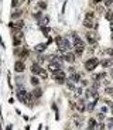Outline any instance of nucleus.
I'll use <instances>...</instances> for the list:
<instances>
[{"label": "nucleus", "mask_w": 113, "mask_h": 130, "mask_svg": "<svg viewBox=\"0 0 113 130\" xmlns=\"http://www.w3.org/2000/svg\"><path fill=\"white\" fill-rule=\"evenodd\" d=\"M55 43L58 44V48L61 51H68L72 45H71L69 40H68L67 37H56L55 38Z\"/></svg>", "instance_id": "nucleus-1"}, {"label": "nucleus", "mask_w": 113, "mask_h": 130, "mask_svg": "<svg viewBox=\"0 0 113 130\" xmlns=\"http://www.w3.org/2000/svg\"><path fill=\"white\" fill-rule=\"evenodd\" d=\"M98 65H99L98 58H89L88 61L85 62V68H86V71H93Z\"/></svg>", "instance_id": "nucleus-2"}, {"label": "nucleus", "mask_w": 113, "mask_h": 130, "mask_svg": "<svg viewBox=\"0 0 113 130\" xmlns=\"http://www.w3.org/2000/svg\"><path fill=\"white\" fill-rule=\"evenodd\" d=\"M54 79H56L58 83H64L65 82V72H64L62 69H58L54 72Z\"/></svg>", "instance_id": "nucleus-3"}, {"label": "nucleus", "mask_w": 113, "mask_h": 130, "mask_svg": "<svg viewBox=\"0 0 113 130\" xmlns=\"http://www.w3.org/2000/svg\"><path fill=\"white\" fill-rule=\"evenodd\" d=\"M85 37H86V40H88L89 44H96V41H98V36L93 31H88L85 34Z\"/></svg>", "instance_id": "nucleus-4"}, {"label": "nucleus", "mask_w": 113, "mask_h": 130, "mask_svg": "<svg viewBox=\"0 0 113 130\" xmlns=\"http://www.w3.org/2000/svg\"><path fill=\"white\" fill-rule=\"evenodd\" d=\"M23 25H24V21H23V20H18V21H16V23H10L9 27L16 31V30H21L23 28Z\"/></svg>", "instance_id": "nucleus-5"}, {"label": "nucleus", "mask_w": 113, "mask_h": 130, "mask_svg": "<svg viewBox=\"0 0 113 130\" xmlns=\"http://www.w3.org/2000/svg\"><path fill=\"white\" fill-rule=\"evenodd\" d=\"M41 67H40L38 62H33L31 64V74H41Z\"/></svg>", "instance_id": "nucleus-6"}, {"label": "nucleus", "mask_w": 113, "mask_h": 130, "mask_svg": "<svg viewBox=\"0 0 113 130\" xmlns=\"http://www.w3.org/2000/svg\"><path fill=\"white\" fill-rule=\"evenodd\" d=\"M61 67H62V64H60V62H55V61H51V64H49V71L55 72V71L61 69Z\"/></svg>", "instance_id": "nucleus-7"}, {"label": "nucleus", "mask_w": 113, "mask_h": 130, "mask_svg": "<svg viewBox=\"0 0 113 130\" xmlns=\"http://www.w3.org/2000/svg\"><path fill=\"white\" fill-rule=\"evenodd\" d=\"M24 62H21V61H17L16 64H14V69H16V72H23L24 71Z\"/></svg>", "instance_id": "nucleus-8"}, {"label": "nucleus", "mask_w": 113, "mask_h": 130, "mask_svg": "<svg viewBox=\"0 0 113 130\" xmlns=\"http://www.w3.org/2000/svg\"><path fill=\"white\" fill-rule=\"evenodd\" d=\"M75 57H76V54H72V52H67V54L64 55V59L68 62H74L75 61Z\"/></svg>", "instance_id": "nucleus-9"}, {"label": "nucleus", "mask_w": 113, "mask_h": 130, "mask_svg": "<svg viewBox=\"0 0 113 130\" xmlns=\"http://www.w3.org/2000/svg\"><path fill=\"white\" fill-rule=\"evenodd\" d=\"M96 23L92 20V18H85V21H83V25L85 27H89V28H92V27H95Z\"/></svg>", "instance_id": "nucleus-10"}, {"label": "nucleus", "mask_w": 113, "mask_h": 130, "mask_svg": "<svg viewBox=\"0 0 113 130\" xmlns=\"http://www.w3.org/2000/svg\"><path fill=\"white\" fill-rule=\"evenodd\" d=\"M112 64H113L112 59H102L100 61V65H102L103 68H109V67H112Z\"/></svg>", "instance_id": "nucleus-11"}, {"label": "nucleus", "mask_w": 113, "mask_h": 130, "mask_svg": "<svg viewBox=\"0 0 113 130\" xmlns=\"http://www.w3.org/2000/svg\"><path fill=\"white\" fill-rule=\"evenodd\" d=\"M31 95H33V98H40L42 95V89H41V88H35V89L33 90Z\"/></svg>", "instance_id": "nucleus-12"}, {"label": "nucleus", "mask_w": 113, "mask_h": 130, "mask_svg": "<svg viewBox=\"0 0 113 130\" xmlns=\"http://www.w3.org/2000/svg\"><path fill=\"white\" fill-rule=\"evenodd\" d=\"M45 48H47V44H38V45H35L34 50L37 51V52H42Z\"/></svg>", "instance_id": "nucleus-13"}, {"label": "nucleus", "mask_w": 113, "mask_h": 130, "mask_svg": "<svg viewBox=\"0 0 113 130\" xmlns=\"http://www.w3.org/2000/svg\"><path fill=\"white\" fill-rule=\"evenodd\" d=\"M28 54H30V51H28L27 48H24V50H21V52H20V58L21 59H25V58L28 57Z\"/></svg>", "instance_id": "nucleus-14"}, {"label": "nucleus", "mask_w": 113, "mask_h": 130, "mask_svg": "<svg viewBox=\"0 0 113 130\" xmlns=\"http://www.w3.org/2000/svg\"><path fill=\"white\" fill-rule=\"evenodd\" d=\"M76 109L79 110V112H83L85 110V105H83V101H78V103H76Z\"/></svg>", "instance_id": "nucleus-15"}, {"label": "nucleus", "mask_w": 113, "mask_h": 130, "mask_svg": "<svg viewBox=\"0 0 113 130\" xmlns=\"http://www.w3.org/2000/svg\"><path fill=\"white\" fill-rule=\"evenodd\" d=\"M21 40H23V38L13 37V45H14V47H20V45H21Z\"/></svg>", "instance_id": "nucleus-16"}, {"label": "nucleus", "mask_w": 113, "mask_h": 130, "mask_svg": "<svg viewBox=\"0 0 113 130\" xmlns=\"http://www.w3.org/2000/svg\"><path fill=\"white\" fill-rule=\"evenodd\" d=\"M71 79L74 81V82H79V81H81V75H79V74H72V76H71Z\"/></svg>", "instance_id": "nucleus-17"}, {"label": "nucleus", "mask_w": 113, "mask_h": 130, "mask_svg": "<svg viewBox=\"0 0 113 130\" xmlns=\"http://www.w3.org/2000/svg\"><path fill=\"white\" fill-rule=\"evenodd\" d=\"M30 82H31V85H34V86H38V78H35V76H31V79H30Z\"/></svg>", "instance_id": "nucleus-18"}, {"label": "nucleus", "mask_w": 113, "mask_h": 130, "mask_svg": "<svg viewBox=\"0 0 113 130\" xmlns=\"http://www.w3.org/2000/svg\"><path fill=\"white\" fill-rule=\"evenodd\" d=\"M21 14H23V11H21V10H17V11H14L13 14H11V18H17V17H20Z\"/></svg>", "instance_id": "nucleus-19"}, {"label": "nucleus", "mask_w": 113, "mask_h": 130, "mask_svg": "<svg viewBox=\"0 0 113 130\" xmlns=\"http://www.w3.org/2000/svg\"><path fill=\"white\" fill-rule=\"evenodd\" d=\"M105 76H106V74H98V75L93 76V79H95V81H100V79H103Z\"/></svg>", "instance_id": "nucleus-20"}, {"label": "nucleus", "mask_w": 113, "mask_h": 130, "mask_svg": "<svg viewBox=\"0 0 113 130\" xmlns=\"http://www.w3.org/2000/svg\"><path fill=\"white\" fill-rule=\"evenodd\" d=\"M20 3H21V0H11V7H17Z\"/></svg>", "instance_id": "nucleus-21"}, {"label": "nucleus", "mask_w": 113, "mask_h": 130, "mask_svg": "<svg viewBox=\"0 0 113 130\" xmlns=\"http://www.w3.org/2000/svg\"><path fill=\"white\" fill-rule=\"evenodd\" d=\"M106 18L110 20V21L113 20V13H112V11H107V13H106Z\"/></svg>", "instance_id": "nucleus-22"}, {"label": "nucleus", "mask_w": 113, "mask_h": 130, "mask_svg": "<svg viewBox=\"0 0 113 130\" xmlns=\"http://www.w3.org/2000/svg\"><path fill=\"white\" fill-rule=\"evenodd\" d=\"M67 85H68V88H69L71 90H76V89H75V86H74V83H72V82H69V81H67Z\"/></svg>", "instance_id": "nucleus-23"}, {"label": "nucleus", "mask_w": 113, "mask_h": 130, "mask_svg": "<svg viewBox=\"0 0 113 130\" xmlns=\"http://www.w3.org/2000/svg\"><path fill=\"white\" fill-rule=\"evenodd\" d=\"M95 124H96V122L93 119H89V127H92V129H93V127H95Z\"/></svg>", "instance_id": "nucleus-24"}, {"label": "nucleus", "mask_w": 113, "mask_h": 130, "mask_svg": "<svg viewBox=\"0 0 113 130\" xmlns=\"http://www.w3.org/2000/svg\"><path fill=\"white\" fill-rule=\"evenodd\" d=\"M38 7H40V9H45V7H47L45 2H38Z\"/></svg>", "instance_id": "nucleus-25"}, {"label": "nucleus", "mask_w": 113, "mask_h": 130, "mask_svg": "<svg viewBox=\"0 0 113 130\" xmlns=\"http://www.w3.org/2000/svg\"><path fill=\"white\" fill-rule=\"evenodd\" d=\"M105 6H113V0H105Z\"/></svg>", "instance_id": "nucleus-26"}, {"label": "nucleus", "mask_w": 113, "mask_h": 130, "mask_svg": "<svg viewBox=\"0 0 113 130\" xmlns=\"http://www.w3.org/2000/svg\"><path fill=\"white\" fill-rule=\"evenodd\" d=\"M42 32H44L45 36H48V32H49V28H48V27H45V28L42 27Z\"/></svg>", "instance_id": "nucleus-27"}, {"label": "nucleus", "mask_w": 113, "mask_h": 130, "mask_svg": "<svg viewBox=\"0 0 113 130\" xmlns=\"http://www.w3.org/2000/svg\"><path fill=\"white\" fill-rule=\"evenodd\" d=\"M106 93H107V95H113V88H107V89H106Z\"/></svg>", "instance_id": "nucleus-28"}, {"label": "nucleus", "mask_w": 113, "mask_h": 130, "mask_svg": "<svg viewBox=\"0 0 113 130\" xmlns=\"http://www.w3.org/2000/svg\"><path fill=\"white\" fill-rule=\"evenodd\" d=\"M86 18H93V13H92V11H88V13H86Z\"/></svg>", "instance_id": "nucleus-29"}, {"label": "nucleus", "mask_w": 113, "mask_h": 130, "mask_svg": "<svg viewBox=\"0 0 113 130\" xmlns=\"http://www.w3.org/2000/svg\"><path fill=\"white\" fill-rule=\"evenodd\" d=\"M107 126H109V127H113V119H109V120H107Z\"/></svg>", "instance_id": "nucleus-30"}, {"label": "nucleus", "mask_w": 113, "mask_h": 130, "mask_svg": "<svg viewBox=\"0 0 113 130\" xmlns=\"http://www.w3.org/2000/svg\"><path fill=\"white\" fill-rule=\"evenodd\" d=\"M40 75H41L42 78H44V79L47 78V72H45V71H41V74H40Z\"/></svg>", "instance_id": "nucleus-31"}, {"label": "nucleus", "mask_w": 113, "mask_h": 130, "mask_svg": "<svg viewBox=\"0 0 113 130\" xmlns=\"http://www.w3.org/2000/svg\"><path fill=\"white\" fill-rule=\"evenodd\" d=\"M65 9H67V3H64V6H62V13H65Z\"/></svg>", "instance_id": "nucleus-32"}, {"label": "nucleus", "mask_w": 113, "mask_h": 130, "mask_svg": "<svg viewBox=\"0 0 113 130\" xmlns=\"http://www.w3.org/2000/svg\"><path fill=\"white\" fill-rule=\"evenodd\" d=\"M98 129H99V130H102V129H103V124H102V123H99V126H98Z\"/></svg>", "instance_id": "nucleus-33"}, {"label": "nucleus", "mask_w": 113, "mask_h": 130, "mask_svg": "<svg viewBox=\"0 0 113 130\" xmlns=\"http://www.w3.org/2000/svg\"><path fill=\"white\" fill-rule=\"evenodd\" d=\"M107 52H109V54L113 57V50H112V48H110V50H107Z\"/></svg>", "instance_id": "nucleus-34"}, {"label": "nucleus", "mask_w": 113, "mask_h": 130, "mask_svg": "<svg viewBox=\"0 0 113 130\" xmlns=\"http://www.w3.org/2000/svg\"><path fill=\"white\" fill-rule=\"evenodd\" d=\"M100 2H102V0H93V3H95V4H99Z\"/></svg>", "instance_id": "nucleus-35"}, {"label": "nucleus", "mask_w": 113, "mask_h": 130, "mask_svg": "<svg viewBox=\"0 0 113 130\" xmlns=\"http://www.w3.org/2000/svg\"><path fill=\"white\" fill-rule=\"evenodd\" d=\"M6 130H11V126H7V127H6Z\"/></svg>", "instance_id": "nucleus-36"}, {"label": "nucleus", "mask_w": 113, "mask_h": 130, "mask_svg": "<svg viewBox=\"0 0 113 130\" xmlns=\"http://www.w3.org/2000/svg\"><path fill=\"white\" fill-rule=\"evenodd\" d=\"M86 130H92V127H89V129H86Z\"/></svg>", "instance_id": "nucleus-37"}, {"label": "nucleus", "mask_w": 113, "mask_h": 130, "mask_svg": "<svg viewBox=\"0 0 113 130\" xmlns=\"http://www.w3.org/2000/svg\"><path fill=\"white\" fill-rule=\"evenodd\" d=\"M112 40H113V31H112Z\"/></svg>", "instance_id": "nucleus-38"}, {"label": "nucleus", "mask_w": 113, "mask_h": 130, "mask_svg": "<svg viewBox=\"0 0 113 130\" xmlns=\"http://www.w3.org/2000/svg\"><path fill=\"white\" fill-rule=\"evenodd\" d=\"M21 2H23V0H21Z\"/></svg>", "instance_id": "nucleus-39"}]
</instances>
